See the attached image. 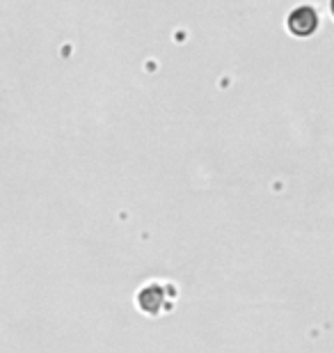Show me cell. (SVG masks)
<instances>
[{"instance_id":"6da1fadb","label":"cell","mask_w":334,"mask_h":353,"mask_svg":"<svg viewBox=\"0 0 334 353\" xmlns=\"http://www.w3.org/2000/svg\"><path fill=\"white\" fill-rule=\"evenodd\" d=\"M318 28V14L314 7L302 5L295 7L293 12L289 14V30L295 34V37H309Z\"/></svg>"},{"instance_id":"7a4b0ae2","label":"cell","mask_w":334,"mask_h":353,"mask_svg":"<svg viewBox=\"0 0 334 353\" xmlns=\"http://www.w3.org/2000/svg\"><path fill=\"white\" fill-rule=\"evenodd\" d=\"M163 301H165V294H163V289L158 285H147L145 289H140V294H138L140 307L145 310L147 314H158Z\"/></svg>"}]
</instances>
